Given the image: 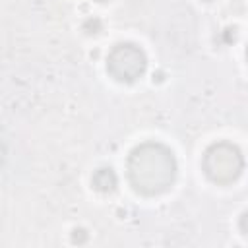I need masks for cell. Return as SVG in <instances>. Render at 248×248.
I'll return each instance as SVG.
<instances>
[{
    "label": "cell",
    "mask_w": 248,
    "mask_h": 248,
    "mask_svg": "<svg viewBox=\"0 0 248 248\" xmlns=\"http://www.w3.org/2000/svg\"><path fill=\"white\" fill-rule=\"evenodd\" d=\"M126 169L132 188L143 196L165 194L176 178L174 153L159 141H145L134 147Z\"/></svg>",
    "instance_id": "6da1fadb"
},
{
    "label": "cell",
    "mask_w": 248,
    "mask_h": 248,
    "mask_svg": "<svg viewBox=\"0 0 248 248\" xmlns=\"http://www.w3.org/2000/svg\"><path fill=\"white\" fill-rule=\"evenodd\" d=\"M202 169L211 182L221 184V186L232 184L244 169L242 151L231 141L211 143L203 153Z\"/></svg>",
    "instance_id": "7a4b0ae2"
},
{
    "label": "cell",
    "mask_w": 248,
    "mask_h": 248,
    "mask_svg": "<svg viewBox=\"0 0 248 248\" xmlns=\"http://www.w3.org/2000/svg\"><path fill=\"white\" fill-rule=\"evenodd\" d=\"M145 68H147V56L134 43H118L110 48L107 56L108 74L122 83L136 81L145 74Z\"/></svg>",
    "instance_id": "3957f363"
},
{
    "label": "cell",
    "mask_w": 248,
    "mask_h": 248,
    "mask_svg": "<svg viewBox=\"0 0 248 248\" xmlns=\"http://www.w3.org/2000/svg\"><path fill=\"white\" fill-rule=\"evenodd\" d=\"M91 184L97 192L101 194H110L116 190L118 186V178H116V172L110 169V167H101L93 172V178H91Z\"/></svg>",
    "instance_id": "277c9868"
},
{
    "label": "cell",
    "mask_w": 248,
    "mask_h": 248,
    "mask_svg": "<svg viewBox=\"0 0 248 248\" xmlns=\"http://www.w3.org/2000/svg\"><path fill=\"white\" fill-rule=\"evenodd\" d=\"M81 29H83L87 35H97V33L103 31V21H101L99 17H87V19L83 21Z\"/></svg>",
    "instance_id": "5b68a950"
},
{
    "label": "cell",
    "mask_w": 248,
    "mask_h": 248,
    "mask_svg": "<svg viewBox=\"0 0 248 248\" xmlns=\"http://www.w3.org/2000/svg\"><path fill=\"white\" fill-rule=\"evenodd\" d=\"M72 242H74V244H83V242H87V231H85V229H74V231H72Z\"/></svg>",
    "instance_id": "8992f818"
},
{
    "label": "cell",
    "mask_w": 248,
    "mask_h": 248,
    "mask_svg": "<svg viewBox=\"0 0 248 248\" xmlns=\"http://www.w3.org/2000/svg\"><path fill=\"white\" fill-rule=\"evenodd\" d=\"M238 227H240V231H242L244 234H248V211H244V213L240 215V219H238Z\"/></svg>",
    "instance_id": "52a82bcc"
},
{
    "label": "cell",
    "mask_w": 248,
    "mask_h": 248,
    "mask_svg": "<svg viewBox=\"0 0 248 248\" xmlns=\"http://www.w3.org/2000/svg\"><path fill=\"white\" fill-rule=\"evenodd\" d=\"M246 60H248V46H246Z\"/></svg>",
    "instance_id": "ba28073f"
},
{
    "label": "cell",
    "mask_w": 248,
    "mask_h": 248,
    "mask_svg": "<svg viewBox=\"0 0 248 248\" xmlns=\"http://www.w3.org/2000/svg\"><path fill=\"white\" fill-rule=\"evenodd\" d=\"M95 2H107V0H95Z\"/></svg>",
    "instance_id": "9c48e42d"
},
{
    "label": "cell",
    "mask_w": 248,
    "mask_h": 248,
    "mask_svg": "<svg viewBox=\"0 0 248 248\" xmlns=\"http://www.w3.org/2000/svg\"><path fill=\"white\" fill-rule=\"evenodd\" d=\"M205 2H211V0H205Z\"/></svg>",
    "instance_id": "30bf717a"
}]
</instances>
